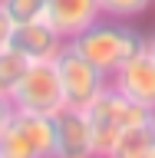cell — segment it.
Returning a JSON list of instances; mask_svg holds the SVG:
<instances>
[{"mask_svg": "<svg viewBox=\"0 0 155 158\" xmlns=\"http://www.w3.org/2000/svg\"><path fill=\"white\" fill-rule=\"evenodd\" d=\"M69 43H73L89 63H96L106 76H112L132 53H139V49L145 46V33L136 30L129 20L99 17V20H93L83 33H76Z\"/></svg>", "mask_w": 155, "mask_h": 158, "instance_id": "6da1fadb", "label": "cell"}, {"mask_svg": "<svg viewBox=\"0 0 155 158\" xmlns=\"http://www.w3.org/2000/svg\"><path fill=\"white\" fill-rule=\"evenodd\" d=\"M83 112H86L89 132H93V152L102 155V158H109V148L116 145V138L122 135L129 125H136L142 118L155 115V109L132 102L129 96H122V92L112 89V86H106Z\"/></svg>", "mask_w": 155, "mask_h": 158, "instance_id": "7a4b0ae2", "label": "cell"}, {"mask_svg": "<svg viewBox=\"0 0 155 158\" xmlns=\"http://www.w3.org/2000/svg\"><path fill=\"white\" fill-rule=\"evenodd\" d=\"M0 158H56L53 115L13 109L0 132Z\"/></svg>", "mask_w": 155, "mask_h": 158, "instance_id": "3957f363", "label": "cell"}, {"mask_svg": "<svg viewBox=\"0 0 155 158\" xmlns=\"http://www.w3.org/2000/svg\"><path fill=\"white\" fill-rule=\"evenodd\" d=\"M53 66H56L59 89H63V106H69V109H86L89 102L109 86V76L96 63H89L69 40L63 43V49H59L56 56H53Z\"/></svg>", "mask_w": 155, "mask_h": 158, "instance_id": "277c9868", "label": "cell"}, {"mask_svg": "<svg viewBox=\"0 0 155 158\" xmlns=\"http://www.w3.org/2000/svg\"><path fill=\"white\" fill-rule=\"evenodd\" d=\"M10 102H13V109H23V112H43V115L59 112L63 109V89H59L53 59L30 63L20 86L10 92Z\"/></svg>", "mask_w": 155, "mask_h": 158, "instance_id": "5b68a950", "label": "cell"}, {"mask_svg": "<svg viewBox=\"0 0 155 158\" xmlns=\"http://www.w3.org/2000/svg\"><path fill=\"white\" fill-rule=\"evenodd\" d=\"M109 86L119 89L122 96H129L132 102H139V106L155 109V63L145 53V46L139 49V53H132V56L109 76Z\"/></svg>", "mask_w": 155, "mask_h": 158, "instance_id": "8992f818", "label": "cell"}, {"mask_svg": "<svg viewBox=\"0 0 155 158\" xmlns=\"http://www.w3.org/2000/svg\"><path fill=\"white\" fill-rule=\"evenodd\" d=\"M66 40L50 27L46 20H27V23H13L7 36V46H13L23 59L40 63V59H53L63 49Z\"/></svg>", "mask_w": 155, "mask_h": 158, "instance_id": "52a82bcc", "label": "cell"}, {"mask_svg": "<svg viewBox=\"0 0 155 158\" xmlns=\"http://www.w3.org/2000/svg\"><path fill=\"white\" fill-rule=\"evenodd\" d=\"M53 135H56V158H89L93 152V132H89L83 109L63 106L53 112Z\"/></svg>", "mask_w": 155, "mask_h": 158, "instance_id": "ba28073f", "label": "cell"}, {"mask_svg": "<svg viewBox=\"0 0 155 158\" xmlns=\"http://www.w3.org/2000/svg\"><path fill=\"white\" fill-rule=\"evenodd\" d=\"M99 17H102L99 0H46V10H43V20L63 40H73Z\"/></svg>", "mask_w": 155, "mask_h": 158, "instance_id": "9c48e42d", "label": "cell"}, {"mask_svg": "<svg viewBox=\"0 0 155 158\" xmlns=\"http://www.w3.org/2000/svg\"><path fill=\"white\" fill-rule=\"evenodd\" d=\"M109 158H155V115L129 125L109 148Z\"/></svg>", "mask_w": 155, "mask_h": 158, "instance_id": "30bf717a", "label": "cell"}, {"mask_svg": "<svg viewBox=\"0 0 155 158\" xmlns=\"http://www.w3.org/2000/svg\"><path fill=\"white\" fill-rule=\"evenodd\" d=\"M27 66H30V59H23L13 46H7V43L0 46V92H3V96H10V92L20 86Z\"/></svg>", "mask_w": 155, "mask_h": 158, "instance_id": "8fae6325", "label": "cell"}, {"mask_svg": "<svg viewBox=\"0 0 155 158\" xmlns=\"http://www.w3.org/2000/svg\"><path fill=\"white\" fill-rule=\"evenodd\" d=\"M152 3L155 0H99V13L102 17H116V20H136Z\"/></svg>", "mask_w": 155, "mask_h": 158, "instance_id": "7c38bea8", "label": "cell"}, {"mask_svg": "<svg viewBox=\"0 0 155 158\" xmlns=\"http://www.w3.org/2000/svg\"><path fill=\"white\" fill-rule=\"evenodd\" d=\"M0 7L10 17V23H27V20H43L46 0H0Z\"/></svg>", "mask_w": 155, "mask_h": 158, "instance_id": "4fadbf2b", "label": "cell"}, {"mask_svg": "<svg viewBox=\"0 0 155 158\" xmlns=\"http://www.w3.org/2000/svg\"><path fill=\"white\" fill-rule=\"evenodd\" d=\"M10 115H13V102H10V96L0 92V132H3V125L10 122Z\"/></svg>", "mask_w": 155, "mask_h": 158, "instance_id": "5bb4252c", "label": "cell"}, {"mask_svg": "<svg viewBox=\"0 0 155 158\" xmlns=\"http://www.w3.org/2000/svg\"><path fill=\"white\" fill-rule=\"evenodd\" d=\"M10 27H13V23H10V17L3 13V7H0V46L7 43V36H10Z\"/></svg>", "mask_w": 155, "mask_h": 158, "instance_id": "9a60e30c", "label": "cell"}, {"mask_svg": "<svg viewBox=\"0 0 155 158\" xmlns=\"http://www.w3.org/2000/svg\"><path fill=\"white\" fill-rule=\"evenodd\" d=\"M145 53L152 56V63H155V33H152V36H145Z\"/></svg>", "mask_w": 155, "mask_h": 158, "instance_id": "2e32d148", "label": "cell"}]
</instances>
